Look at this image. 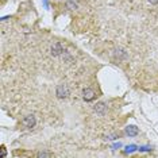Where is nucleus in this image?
Listing matches in <instances>:
<instances>
[{
	"instance_id": "5",
	"label": "nucleus",
	"mask_w": 158,
	"mask_h": 158,
	"mask_svg": "<svg viewBox=\"0 0 158 158\" xmlns=\"http://www.w3.org/2000/svg\"><path fill=\"white\" fill-rule=\"evenodd\" d=\"M95 96H96V93L91 88H85L84 91H82V99H84L85 102H92V100L95 99Z\"/></svg>"
},
{
	"instance_id": "7",
	"label": "nucleus",
	"mask_w": 158,
	"mask_h": 158,
	"mask_svg": "<svg viewBox=\"0 0 158 158\" xmlns=\"http://www.w3.org/2000/svg\"><path fill=\"white\" fill-rule=\"evenodd\" d=\"M66 7L69 10H77V3L74 0H68L66 2Z\"/></svg>"
},
{
	"instance_id": "10",
	"label": "nucleus",
	"mask_w": 158,
	"mask_h": 158,
	"mask_svg": "<svg viewBox=\"0 0 158 158\" xmlns=\"http://www.w3.org/2000/svg\"><path fill=\"white\" fill-rule=\"evenodd\" d=\"M6 154H7V153H6V147H4V146H2V156H0V157L4 158V157H6Z\"/></svg>"
},
{
	"instance_id": "2",
	"label": "nucleus",
	"mask_w": 158,
	"mask_h": 158,
	"mask_svg": "<svg viewBox=\"0 0 158 158\" xmlns=\"http://www.w3.org/2000/svg\"><path fill=\"white\" fill-rule=\"evenodd\" d=\"M56 93H57V98L58 99H66L68 96H69V89L65 84H60L57 85L56 88Z\"/></svg>"
},
{
	"instance_id": "6",
	"label": "nucleus",
	"mask_w": 158,
	"mask_h": 158,
	"mask_svg": "<svg viewBox=\"0 0 158 158\" xmlns=\"http://www.w3.org/2000/svg\"><path fill=\"white\" fill-rule=\"evenodd\" d=\"M126 134L128 136H136L139 134V130L135 126H127V127H126Z\"/></svg>"
},
{
	"instance_id": "3",
	"label": "nucleus",
	"mask_w": 158,
	"mask_h": 158,
	"mask_svg": "<svg viewBox=\"0 0 158 158\" xmlns=\"http://www.w3.org/2000/svg\"><path fill=\"white\" fill-rule=\"evenodd\" d=\"M22 123L24 127L27 128H33L35 124H37V119H35L34 115H27V116H24V119L22 120Z\"/></svg>"
},
{
	"instance_id": "4",
	"label": "nucleus",
	"mask_w": 158,
	"mask_h": 158,
	"mask_svg": "<svg viewBox=\"0 0 158 158\" xmlns=\"http://www.w3.org/2000/svg\"><path fill=\"white\" fill-rule=\"evenodd\" d=\"M93 111H95L98 115H100V116H103V115L107 114V104L104 103H96L95 106H93Z\"/></svg>"
},
{
	"instance_id": "9",
	"label": "nucleus",
	"mask_w": 158,
	"mask_h": 158,
	"mask_svg": "<svg viewBox=\"0 0 158 158\" xmlns=\"http://www.w3.org/2000/svg\"><path fill=\"white\" fill-rule=\"evenodd\" d=\"M134 150H135V146H134V145L126 147V153H131V152H134Z\"/></svg>"
},
{
	"instance_id": "11",
	"label": "nucleus",
	"mask_w": 158,
	"mask_h": 158,
	"mask_svg": "<svg viewBox=\"0 0 158 158\" xmlns=\"http://www.w3.org/2000/svg\"><path fill=\"white\" fill-rule=\"evenodd\" d=\"M147 2H149L150 4H153V6H157L158 4V0H147Z\"/></svg>"
},
{
	"instance_id": "1",
	"label": "nucleus",
	"mask_w": 158,
	"mask_h": 158,
	"mask_svg": "<svg viewBox=\"0 0 158 158\" xmlns=\"http://www.w3.org/2000/svg\"><path fill=\"white\" fill-rule=\"evenodd\" d=\"M50 53H52L53 57H60V56H62L64 53H65V49H64L62 44L56 42V44H53L52 48H50Z\"/></svg>"
},
{
	"instance_id": "8",
	"label": "nucleus",
	"mask_w": 158,
	"mask_h": 158,
	"mask_svg": "<svg viewBox=\"0 0 158 158\" xmlns=\"http://www.w3.org/2000/svg\"><path fill=\"white\" fill-rule=\"evenodd\" d=\"M38 158H45V157H53V153H49V152H39L37 154Z\"/></svg>"
}]
</instances>
